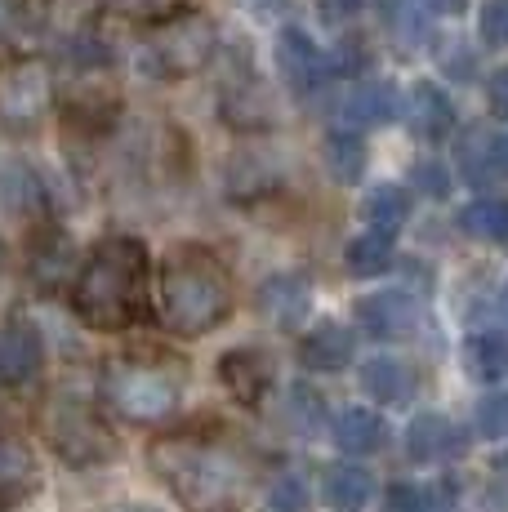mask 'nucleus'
<instances>
[{"label":"nucleus","instance_id":"obj_1","mask_svg":"<svg viewBox=\"0 0 508 512\" xmlns=\"http://www.w3.org/2000/svg\"><path fill=\"white\" fill-rule=\"evenodd\" d=\"M152 472L188 512H241L259 477L250 446L219 423L174 428L148 446Z\"/></svg>","mask_w":508,"mask_h":512},{"label":"nucleus","instance_id":"obj_2","mask_svg":"<svg viewBox=\"0 0 508 512\" xmlns=\"http://www.w3.org/2000/svg\"><path fill=\"white\" fill-rule=\"evenodd\" d=\"M148 272L139 236H103L72 277V312L103 334L139 326L148 317Z\"/></svg>","mask_w":508,"mask_h":512},{"label":"nucleus","instance_id":"obj_3","mask_svg":"<svg viewBox=\"0 0 508 512\" xmlns=\"http://www.w3.org/2000/svg\"><path fill=\"white\" fill-rule=\"evenodd\" d=\"M156 308H161V326L179 339H201V334L219 330L232 312L228 268L201 245H179L161 263Z\"/></svg>","mask_w":508,"mask_h":512},{"label":"nucleus","instance_id":"obj_4","mask_svg":"<svg viewBox=\"0 0 508 512\" xmlns=\"http://www.w3.org/2000/svg\"><path fill=\"white\" fill-rule=\"evenodd\" d=\"M183 388H188V370L183 361L165 357L156 348H134L121 352L103 366L99 392H103V406L112 410L116 419L125 423H165L174 419L183 401Z\"/></svg>","mask_w":508,"mask_h":512},{"label":"nucleus","instance_id":"obj_5","mask_svg":"<svg viewBox=\"0 0 508 512\" xmlns=\"http://www.w3.org/2000/svg\"><path fill=\"white\" fill-rule=\"evenodd\" d=\"M41 428L45 441L67 468H99L116 459V432L103 423V415L94 406L76 397H54L50 406L41 410Z\"/></svg>","mask_w":508,"mask_h":512},{"label":"nucleus","instance_id":"obj_6","mask_svg":"<svg viewBox=\"0 0 508 512\" xmlns=\"http://www.w3.org/2000/svg\"><path fill=\"white\" fill-rule=\"evenodd\" d=\"M214 45H219V32L205 14H174L156 23L143 41V72L156 81H188L210 63Z\"/></svg>","mask_w":508,"mask_h":512},{"label":"nucleus","instance_id":"obj_7","mask_svg":"<svg viewBox=\"0 0 508 512\" xmlns=\"http://www.w3.org/2000/svg\"><path fill=\"white\" fill-rule=\"evenodd\" d=\"M54 107V72L45 58L18 54L0 63V130L32 134Z\"/></svg>","mask_w":508,"mask_h":512},{"label":"nucleus","instance_id":"obj_8","mask_svg":"<svg viewBox=\"0 0 508 512\" xmlns=\"http://www.w3.org/2000/svg\"><path fill=\"white\" fill-rule=\"evenodd\" d=\"M41 459H36L32 441L23 432L0 428V512L23 508L27 499L41 495Z\"/></svg>","mask_w":508,"mask_h":512},{"label":"nucleus","instance_id":"obj_9","mask_svg":"<svg viewBox=\"0 0 508 512\" xmlns=\"http://www.w3.org/2000/svg\"><path fill=\"white\" fill-rule=\"evenodd\" d=\"M45 366V343L27 321L0 326V388H23Z\"/></svg>","mask_w":508,"mask_h":512},{"label":"nucleus","instance_id":"obj_10","mask_svg":"<svg viewBox=\"0 0 508 512\" xmlns=\"http://www.w3.org/2000/svg\"><path fill=\"white\" fill-rule=\"evenodd\" d=\"M219 379L228 383V392L241 401V406H263L277 383V370H272L268 352L259 348H232L228 357L219 361Z\"/></svg>","mask_w":508,"mask_h":512},{"label":"nucleus","instance_id":"obj_11","mask_svg":"<svg viewBox=\"0 0 508 512\" xmlns=\"http://www.w3.org/2000/svg\"><path fill=\"white\" fill-rule=\"evenodd\" d=\"M357 321L375 334V339H406V334H415V326H419V308L402 290H379V294L357 299Z\"/></svg>","mask_w":508,"mask_h":512},{"label":"nucleus","instance_id":"obj_12","mask_svg":"<svg viewBox=\"0 0 508 512\" xmlns=\"http://www.w3.org/2000/svg\"><path fill=\"white\" fill-rule=\"evenodd\" d=\"M464 446H468V437L442 415H419L406 432V450L415 464H437V459L464 455Z\"/></svg>","mask_w":508,"mask_h":512},{"label":"nucleus","instance_id":"obj_13","mask_svg":"<svg viewBox=\"0 0 508 512\" xmlns=\"http://www.w3.org/2000/svg\"><path fill=\"white\" fill-rule=\"evenodd\" d=\"M312 308V290L304 277H268L259 285V312L281 330H295Z\"/></svg>","mask_w":508,"mask_h":512},{"label":"nucleus","instance_id":"obj_14","mask_svg":"<svg viewBox=\"0 0 508 512\" xmlns=\"http://www.w3.org/2000/svg\"><path fill=\"white\" fill-rule=\"evenodd\" d=\"M277 58H281V72H286V81L295 85V90H304V94L317 90V85L326 81V72H330L326 54H321V49L312 45L304 32H295V27H286V32H281Z\"/></svg>","mask_w":508,"mask_h":512},{"label":"nucleus","instance_id":"obj_15","mask_svg":"<svg viewBox=\"0 0 508 512\" xmlns=\"http://www.w3.org/2000/svg\"><path fill=\"white\" fill-rule=\"evenodd\" d=\"M353 352H357L353 330H344L339 321H321V326L308 330L304 343H299V361H304L308 370H344L348 361H353Z\"/></svg>","mask_w":508,"mask_h":512},{"label":"nucleus","instance_id":"obj_16","mask_svg":"<svg viewBox=\"0 0 508 512\" xmlns=\"http://www.w3.org/2000/svg\"><path fill=\"white\" fill-rule=\"evenodd\" d=\"M406 116H410V130L419 134V139H446V134L455 130V107H451V98H446L437 85H415L410 90V107H406Z\"/></svg>","mask_w":508,"mask_h":512},{"label":"nucleus","instance_id":"obj_17","mask_svg":"<svg viewBox=\"0 0 508 512\" xmlns=\"http://www.w3.org/2000/svg\"><path fill=\"white\" fill-rule=\"evenodd\" d=\"M330 437H335V446L344 450V455H366V450H375L379 441H384V419L366 406H348L344 415H335Z\"/></svg>","mask_w":508,"mask_h":512},{"label":"nucleus","instance_id":"obj_18","mask_svg":"<svg viewBox=\"0 0 508 512\" xmlns=\"http://www.w3.org/2000/svg\"><path fill=\"white\" fill-rule=\"evenodd\" d=\"M321 495H326V504L357 512V508L370 504V495H375V477L357 464H335L326 477H321Z\"/></svg>","mask_w":508,"mask_h":512},{"label":"nucleus","instance_id":"obj_19","mask_svg":"<svg viewBox=\"0 0 508 512\" xmlns=\"http://www.w3.org/2000/svg\"><path fill=\"white\" fill-rule=\"evenodd\" d=\"M361 388L375 401H384V406H402L410 392H415V374L393 357H375L361 366Z\"/></svg>","mask_w":508,"mask_h":512},{"label":"nucleus","instance_id":"obj_20","mask_svg":"<svg viewBox=\"0 0 508 512\" xmlns=\"http://www.w3.org/2000/svg\"><path fill=\"white\" fill-rule=\"evenodd\" d=\"M321 161H326L335 183H357L361 174H366V143H361L353 130H335L321 143Z\"/></svg>","mask_w":508,"mask_h":512},{"label":"nucleus","instance_id":"obj_21","mask_svg":"<svg viewBox=\"0 0 508 512\" xmlns=\"http://www.w3.org/2000/svg\"><path fill=\"white\" fill-rule=\"evenodd\" d=\"M361 219L370 223V232H388V236H393L410 219V196L402 192V187H393V183L375 187V192L361 201Z\"/></svg>","mask_w":508,"mask_h":512},{"label":"nucleus","instance_id":"obj_22","mask_svg":"<svg viewBox=\"0 0 508 512\" xmlns=\"http://www.w3.org/2000/svg\"><path fill=\"white\" fill-rule=\"evenodd\" d=\"M223 121L232 130H263L272 121V103L259 85H232L228 98H223Z\"/></svg>","mask_w":508,"mask_h":512},{"label":"nucleus","instance_id":"obj_23","mask_svg":"<svg viewBox=\"0 0 508 512\" xmlns=\"http://www.w3.org/2000/svg\"><path fill=\"white\" fill-rule=\"evenodd\" d=\"M344 116H348L353 125H384V121H393V116H397V90H393L388 81L361 85V90L348 94Z\"/></svg>","mask_w":508,"mask_h":512},{"label":"nucleus","instance_id":"obj_24","mask_svg":"<svg viewBox=\"0 0 508 512\" xmlns=\"http://www.w3.org/2000/svg\"><path fill=\"white\" fill-rule=\"evenodd\" d=\"M459 228L468 236H477V241H508V201L482 196V201H473L459 214Z\"/></svg>","mask_w":508,"mask_h":512},{"label":"nucleus","instance_id":"obj_25","mask_svg":"<svg viewBox=\"0 0 508 512\" xmlns=\"http://www.w3.org/2000/svg\"><path fill=\"white\" fill-rule=\"evenodd\" d=\"M393 263V236L388 232H366L348 245V272L357 277H379Z\"/></svg>","mask_w":508,"mask_h":512},{"label":"nucleus","instance_id":"obj_26","mask_svg":"<svg viewBox=\"0 0 508 512\" xmlns=\"http://www.w3.org/2000/svg\"><path fill=\"white\" fill-rule=\"evenodd\" d=\"M32 277L41 285H54V281H72V245L63 241V236H50V241H41L32 250Z\"/></svg>","mask_w":508,"mask_h":512},{"label":"nucleus","instance_id":"obj_27","mask_svg":"<svg viewBox=\"0 0 508 512\" xmlns=\"http://www.w3.org/2000/svg\"><path fill=\"white\" fill-rule=\"evenodd\" d=\"M67 112V121L76 125V130H107V125L116 121V98H107V94H99V90H85L81 98H76V103H67L63 107Z\"/></svg>","mask_w":508,"mask_h":512},{"label":"nucleus","instance_id":"obj_28","mask_svg":"<svg viewBox=\"0 0 508 512\" xmlns=\"http://www.w3.org/2000/svg\"><path fill=\"white\" fill-rule=\"evenodd\" d=\"M468 370H473L477 379H500V374L508 370V343L495 339V334L473 339L468 343Z\"/></svg>","mask_w":508,"mask_h":512},{"label":"nucleus","instance_id":"obj_29","mask_svg":"<svg viewBox=\"0 0 508 512\" xmlns=\"http://www.w3.org/2000/svg\"><path fill=\"white\" fill-rule=\"evenodd\" d=\"M308 499H312L308 477H299V472H281V477H272V486H268V508L272 512H304Z\"/></svg>","mask_w":508,"mask_h":512},{"label":"nucleus","instance_id":"obj_30","mask_svg":"<svg viewBox=\"0 0 508 512\" xmlns=\"http://www.w3.org/2000/svg\"><path fill=\"white\" fill-rule=\"evenodd\" d=\"M107 5L125 18H139V23H165V18H174L188 0H107Z\"/></svg>","mask_w":508,"mask_h":512},{"label":"nucleus","instance_id":"obj_31","mask_svg":"<svg viewBox=\"0 0 508 512\" xmlns=\"http://www.w3.org/2000/svg\"><path fill=\"white\" fill-rule=\"evenodd\" d=\"M477 428L491 441L508 437V392H491V397L477 401Z\"/></svg>","mask_w":508,"mask_h":512},{"label":"nucleus","instance_id":"obj_32","mask_svg":"<svg viewBox=\"0 0 508 512\" xmlns=\"http://www.w3.org/2000/svg\"><path fill=\"white\" fill-rule=\"evenodd\" d=\"M482 36L486 45H508V0H486L482 5Z\"/></svg>","mask_w":508,"mask_h":512},{"label":"nucleus","instance_id":"obj_33","mask_svg":"<svg viewBox=\"0 0 508 512\" xmlns=\"http://www.w3.org/2000/svg\"><path fill=\"white\" fill-rule=\"evenodd\" d=\"M384 512H424V490L397 481V486H388V495H384Z\"/></svg>","mask_w":508,"mask_h":512},{"label":"nucleus","instance_id":"obj_34","mask_svg":"<svg viewBox=\"0 0 508 512\" xmlns=\"http://www.w3.org/2000/svg\"><path fill=\"white\" fill-rule=\"evenodd\" d=\"M18 27H23V5L0 0V45H9V36H18Z\"/></svg>","mask_w":508,"mask_h":512},{"label":"nucleus","instance_id":"obj_35","mask_svg":"<svg viewBox=\"0 0 508 512\" xmlns=\"http://www.w3.org/2000/svg\"><path fill=\"white\" fill-rule=\"evenodd\" d=\"M486 94H491V107L500 116H508V67H500V72L491 76V85H486Z\"/></svg>","mask_w":508,"mask_h":512},{"label":"nucleus","instance_id":"obj_36","mask_svg":"<svg viewBox=\"0 0 508 512\" xmlns=\"http://www.w3.org/2000/svg\"><path fill=\"white\" fill-rule=\"evenodd\" d=\"M241 9H250L254 18H272V14H281L286 9V0H237Z\"/></svg>","mask_w":508,"mask_h":512},{"label":"nucleus","instance_id":"obj_37","mask_svg":"<svg viewBox=\"0 0 508 512\" xmlns=\"http://www.w3.org/2000/svg\"><path fill=\"white\" fill-rule=\"evenodd\" d=\"M491 170L508 174V134H500V139L491 143Z\"/></svg>","mask_w":508,"mask_h":512},{"label":"nucleus","instance_id":"obj_38","mask_svg":"<svg viewBox=\"0 0 508 512\" xmlns=\"http://www.w3.org/2000/svg\"><path fill=\"white\" fill-rule=\"evenodd\" d=\"M415 183H419V187H428V192H433V196L446 187V183H442V174H437L433 165H424V170H415Z\"/></svg>","mask_w":508,"mask_h":512},{"label":"nucleus","instance_id":"obj_39","mask_svg":"<svg viewBox=\"0 0 508 512\" xmlns=\"http://www.w3.org/2000/svg\"><path fill=\"white\" fill-rule=\"evenodd\" d=\"M361 5H366V0H326L330 14H357Z\"/></svg>","mask_w":508,"mask_h":512},{"label":"nucleus","instance_id":"obj_40","mask_svg":"<svg viewBox=\"0 0 508 512\" xmlns=\"http://www.w3.org/2000/svg\"><path fill=\"white\" fill-rule=\"evenodd\" d=\"M99 512H161L152 504H112V508H99Z\"/></svg>","mask_w":508,"mask_h":512},{"label":"nucleus","instance_id":"obj_41","mask_svg":"<svg viewBox=\"0 0 508 512\" xmlns=\"http://www.w3.org/2000/svg\"><path fill=\"white\" fill-rule=\"evenodd\" d=\"M428 5H433V9H442V14H455V9H464L468 0H428Z\"/></svg>","mask_w":508,"mask_h":512},{"label":"nucleus","instance_id":"obj_42","mask_svg":"<svg viewBox=\"0 0 508 512\" xmlns=\"http://www.w3.org/2000/svg\"><path fill=\"white\" fill-rule=\"evenodd\" d=\"M5 277H9V254H5V245H0V285H5Z\"/></svg>","mask_w":508,"mask_h":512}]
</instances>
